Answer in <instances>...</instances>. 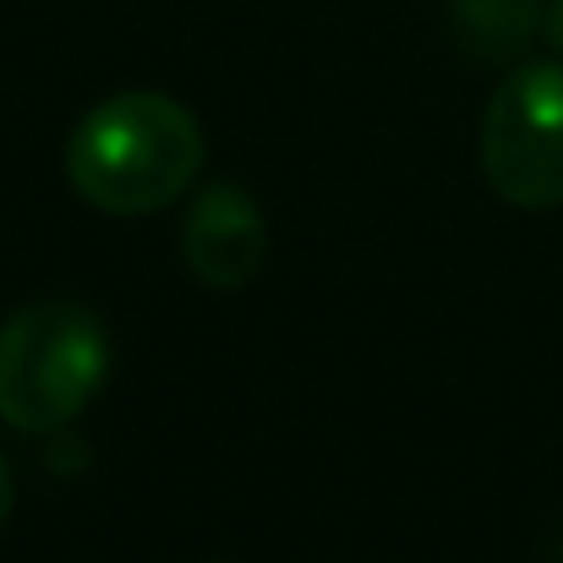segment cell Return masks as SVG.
Segmentation results:
<instances>
[{"mask_svg": "<svg viewBox=\"0 0 563 563\" xmlns=\"http://www.w3.org/2000/svg\"><path fill=\"white\" fill-rule=\"evenodd\" d=\"M202 126L181 99L132 88L99 99L66 137V181L115 219L170 208L202 170Z\"/></svg>", "mask_w": 563, "mask_h": 563, "instance_id": "6da1fadb", "label": "cell"}, {"mask_svg": "<svg viewBox=\"0 0 563 563\" xmlns=\"http://www.w3.org/2000/svg\"><path fill=\"white\" fill-rule=\"evenodd\" d=\"M110 373V334L77 301H33L0 323V421L16 432L66 427Z\"/></svg>", "mask_w": 563, "mask_h": 563, "instance_id": "7a4b0ae2", "label": "cell"}, {"mask_svg": "<svg viewBox=\"0 0 563 563\" xmlns=\"http://www.w3.org/2000/svg\"><path fill=\"white\" fill-rule=\"evenodd\" d=\"M482 176L509 208H563V60H520L482 110Z\"/></svg>", "mask_w": 563, "mask_h": 563, "instance_id": "3957f363", "label": "cell"}, {"mask_svg": "<svg viewBox=\"0 0 563 563\" xmlns=\"http://www.w3.org/2000/svg\"><path fill=\"white\" fill-rule=\"evenodd\" d=\"M181 263L208 290H246L268 263V219L235 181H213L181 213Z\"/></svg>", "mask_w": 563, "mask_h": 563, "instance_id": "277c9868", "label": "cell"}, {"mask_svg": "<svg viewBox=\"0 0 563 563\" xmlns=\"http://www.w3.org/2000/svg\"><path fill=\"white\" fill-rule=\"evenodd\" d=\"M449 38L487 66H509L537 33L548 5L542 0H443Z\"/></svg>", "mask_w": 563, "mask_h": 563, "instance_id": "5b68a950", "label": "cell"}, {"mask_svg": "<svg viewBox=\"0 0 563 563\" xmlns=\"http://www.w3.org/2000/svg\"><path fill=\"white\" fill-rule=\"evenodd\" d=\"M542 33H548V44L563 55V0H548V16H542Z\"/></svg>", "mask_w": 563, "mask_h": 563, "instance_id": "8992f818", "label": "cell"}, {"mask_svg": "<svg viewBox=\"0 0 563 563\" xmlns=\"http://www.w3.org/2000/svg\"><path fill=\"white\" fill-rule=\"evenodd\" d=\"M11 498H16V482H11V465H5V454H0V526H5V515H11Z\"/></svg>", "mask_w": 563, "mask_h": 563, "instance_id": "52a82bcc", "label": "cell"}, {"mask_svg": "<svg viewBox=\"0 0 563 563\" xmlns=\"http://www.w3.org/2000/svg\"><path fill=\"white\" fill-rule=\"evenodd\" d=\"M559 563H563V542H559Z\"/></svg>", "mask_w": 563, "mask_h": 563, "instance_id": "ba28073f", "label": "cell"}]
</instances>
